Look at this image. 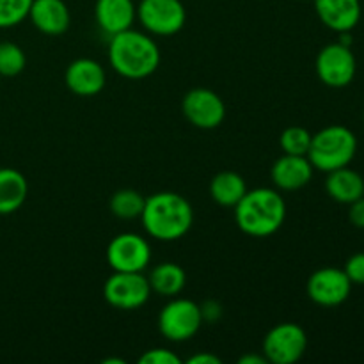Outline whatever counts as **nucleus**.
<instances>
[{"mask_svg":"<svg viewBox=\"0 0 364 364\" xmlns=\"http://www.w3.org/2000/svg\"><path fill=\"white\" fill-rule=\"evenodd\" d=\"M141 219L149 237L160 242H174L191 231L194 210L191 203L176 192H156L146 198Z\"/></svg>","mask_w":364,"mask_h":364,"instance_id":"f257e3e1","label":"nucleus"},{"mask_svg":"<svg viewBox=\"0 0 364 364\" xmlns=\"http://www.w3.org/2000/svg\"><path fill=\"white\" fill-rule=\"evenodd\" d=\"M109 60L117 75L128 80H142L160 66L159 45L144 32L128 31L110 36Z\"/></svg>","mask_w":364,"mask_h":364,"instance_id":"f03ea898","label":"nucleus"},{"mask_svg":"<svg viewBox=\"0 0 364 364\" xmlns=\"http://www.w3.org/2000/svg\"><path fill=\"white\" fill-rule=\"evenodd\" d=\"M287 219V203L274 188L259 187L245 192L235 206V220L242 233L265 238L276 233Z\"/></svg>","mask_w":364,"mask_h":364,"instance_id":"7ed1b4c3","label":"nucleus"},{"mask_svg":"<svg viewBox=\"0 0 364 364\" xmlns=\"http://www.w3.org/2000/svg\"><path fill=\"white\" fill-rule=\"evenodd\" d=\"M358 137L343 124H331L316 132L311 139L308 159L316 171L331 173L340 167L350 166L358 153Z\"/></svg>","mask_w":364,"mask_h":364,"instance_id":"20e7f679","label":"nucleus"},{"mask_svg":"<svg viewBox=\"0 0 364 364\" xmlns=\"http://www.w3.org/2000/svg\"><path fill=\"white\" fill-rule=\"evenodd\" d=\"M201 326V308L191 299H173L164 306L159 315L160 334L174 343L194 338Z\"/></svg>","mask_w":364,"mask_h":364,"instance_id":"39448f33","label":"nucleus"},{"mask_svg":"<svg viewBox=\"0 0 364 364\" xmlns=\"http://www.w3.org/2000/svg\"><path fill=\"white\" fill-rule=\"evenodd\" d=\"M316 77L327 87L341 89L352 84L358 73V60L350 46L343 43H331L323 46L315 60Z\"/></svg>","mask_w":364,"mask_h":364,"instance_id":"423d86ee","label":"nucleus"},{"mask_svg":"<svg viewBox=\"0 0 364 364\" xmlns=\"http://www.w3.org/2000/svg\"><path fill=\"white\" fill-rule=\"evenodd\" d=\"M308 350V334L294 322L272 327L263 340V355L272 364H295Z\"/></svg>","mask_w":364,"mask_h":364,"instance_id":"0eeeda50","label":"nucleus"},{"mask_svg":"<svg viewBox=\"0 0 364 364\" xmlns=\"http://www.w3.org/2000/svg\"><path fill=\"white\" fill-rule=\"evenodd\" d=\"M151 295L148 277L142 272H114L103 284V297L112 308L134 311L142 308Z\"/></svg>","mask_w":364,"mask_h":364,"instance_id":"6e6552de","label":"nucleus"},{"mask_svg":"<svg viewBox=\"0 0 364 364\" xmlns=\"http://www.w3.org/2000/svg\"><path fill=\"white\" fill-rule=\"evenodd\" d=\"M137 18L155 36H173L183 28L187 11L181 0H141Z\"/></svg>","mask_w":364,"mask_h":364,"instance_id":"1a4fd4ad","label":"nucleus"},{"mask_svg":"<svg viewBox=\"0 0 364 364\" xmlns=\"http://www.w3.org/2000/svg\"><path fill=\"white\" fill-rule=\"evenodd\" d=\"M107 262L114 272H142L151 262V247L141 235L121 233L110 240Z\"/></svg>","mask_w":364,"mask_h":364,"instance_id":"9d476101","label":"nucleus"},{"mask_svg":"<svg viewBox=\"0 0 364 364\" xmlns=\"http://www.w3.org/2000/svg\"><path fill=\"white\" fill-rule=\"evenodd\" d=\"M181 110L191 124L201 130L220 127L226 117V105L215 91L206 87L191 89L181 100Z\"/></svg>","mask_w":364,"mask_h":364,"instance_id":"9b49d317","label":"nucleus"},{"mask_svg":"<svg viewBox=\"0 0 364 364\" xmlns=\"http://www.w3.org/2000/svg\"><path fill=\"white\" fill-rule=\"evenodd\" d=\"M354 284L347 277L343 269L336 267H323L313 272L308 279V297L322 308H336L343 304Z\"/></svg>","mask_w":364,"mask_h":364,"instance_id":"f8f14e48","label":"nucleus"},{"mask_svg":"<svg viewBox=\"0 0 364 364\" xmlns=\"http://www.w3.org/2000/svg\"><path fill=\"white\" fill-rule=\"evenodd\" d=\"M64 82L73 95L91 98L103 91L107 75L102 64L96 63L95 59L82 57L68 66L66 73H64Z\"/></svg>","mask_w":364,"mask_h":364,"instance_id":"ddd939ff","label":"nucleus"},{"mask_svg":"<svg viewBox=\"0 0 364 364\" xmlns=\"http://www.w3.org/2000/svg\"><path fill=\"white\" fill-rule=\"evenodd\" d=\"M316 16L331 31L350 32L361 20V0H313Z\"/></svg>","mask_w":364,"mask_h":364,"instance_id":"4468645a","label":"nucleus"},{"mask_svg":"<svg viewBox=\"0 0 364 364\" xmlns=\"http://www.w3.org/2000/svg\"><path fill=\"white\" fill-rule=\"evenodd\" d=\"M313 171H315V167L311 166L308 156L287 155L284 153L281 159L274 162L270 176H272L274 185L279 191L294 192L301 191L302 187H306L311 181Z\"/></svg>","mask_w":364,"mask_h":364,"instance_id":"2eb2a0df","label":"nucleus"},{"mask_svg":"<svg viewBox=\"0 0 364 364\" xmlns=\"http://www.w3.org/2000/svg\"><path fill=\"white\" fill-rule=\"evenodd\" d=\"M32 25L46 36H60L70 28L71 14L64 0H32L28 11Z\"/></svg>","mask_w":364,"mask_h":364,"instance_id":"dca6fc26","label":"nucleus"},{"mask_svg":"<svg viewBox=\"0 0 364 364\" xmlns=\"http://www.w3.org/2000/svg\"><path fill=\"white\" fill-rule=\"evenodd\" d=\"M95 18L98 27L110 38L132 28L137 18V7L134 0H96Z\"/></svg>","mask_w":364,"mask_h":364,"instance_id":"f3484780","label":"nucleus"},{"mask_svg":"<svg viewBox=\"0 0 364 364\" xmlns=\"http://www.w3.org/2000/svg\"><path fill=\"white\" fill-rule=\"evenodd\" d=\"M326 192L341 205H350L364 196V178L348 166L327 173Z\"/></svg>","mask_w":364,"mask_h":364,"instance_id":"a211bd4d","label":"nucleus"},{"mask_svg":"<svg viewBox=\"0 0 364 364\" xmlns=\"http://www.w3.org/2000/svg\"><path fill=\"white\" fill-rule=\"evenodd\" d=\"M27 194V178L13 167H0V215L18 212L23 206Z\"/></svg>","mask_w":364,"mask_h":364,"instance_id":"6ab92c4d","label":"nucleus"},{"mask_svg":"<svg viewBox=\"0 0 364 364\" xmlns=\"http://www.w3.org/2000/svg\"><path fill=\"white\" fill-rule=\"evenodd\" d=\"M151 291L160 297H176L187 284V274L178 263L166 262L156 265L148 276Z\"/></svg>","mask_w":364,"mask_h":364,"instance_id":"aec40b11","label":"nucleus"},{"mask_svg":"<svg viewBox=\"0 0 364 364\" xmlns=\"http://www.w3.org/2000/svg\"><path fill=\"white\" fill-rule=\"evenodd\" d=\"M245 192H247L245 180L233 171H223L210 181V196L217 205L224 206V208H235L237 203L245 196Z\"/></svg>","mask_w":364,"mask_h":364,"instance_id":"412c9836","label":"nucleus"},{"mask_svg":"<svg viewBox=\"0 0 364 364\" xmlns=\"http://www.w3.org/2000/svg\"><path fill=\"white\" fill-rule=\"evenodd\" d=\"M144 203L146 198L141 192L134 191V188H121V191L112 194L109 201V208L117 219L132 220L141 217L142 210H144Z\"/></svg>","mask_w":364,"mask_h":364,"instance_id":"4be33fe9","label":"nucleus"},{"mask_svg":"<svg viewBox=\"0 0 364 364\" xmlns=\"http://www.w3.org/2000/svg\"><path fill=\"white\" fill-rule=\"evenodd\" d=\"M313 134L306 130L304 127H288L281 134L279 144L287 155H301L308 156L309 146H311Z\"/></svg>","mask_w":364,"mask_h":364,"instance_id":"5701e85b","label":"nucleus"},{"mask_svg":"<svg viewBox=\"0 0 364 364\" xmlns=\"http://www.w3.org/2000/svg\"><path fill=\"white\" fill-rule=\"evenodd\" d=\"M27 57L16 43H0V77H16L25 70Z\"/></svg>","mask_w":364,"mask_h":364,"instance_id":"b1692460","label":"nucleus"},{"mask_svg":"<svg viewBox=\"0 0 364 364\" xmlns=\"http://www.w3.org/2000/svg\"><path fill=\"white\" fill-rule=\"evenodd\" d=\"M32 0H0V28L16 27L28 18Z\"/></svg>","mask_w":364,"mask_h":364,"instance_id":"393cba45","label":"nucleus"},{"mask_svg":"<svg viewBox=\"0 0 364 364\" xmlns=\"http://www.w3.org/2000/svg\"><path fill=\"white\" fill-rule=\"evenodd\" d=\"M141 364H180L181 359L167 348H151L139 358Z\"/></svg>","mask_w":364,"mask_h":364,"instance_id":"a878e982","label":"nucleus"},{"mask_svg":"<svg viewBox=\"0 0 364 364\" xmlns=\"http://www.w3.org/2000/svg\"><path fill=\"white\" fill-rule=\"evenodd\" d=\"M343 270L352 284H364V252L352 255L345 263Z\"/></svg>","mask_w":364,"mask_h":364,"instance_id":"bb28decb","label":"nucleus"},{"mask_svg":"<svg viewBox=\"0 0 364 364\" xmlns=\"http://www.w3.org/2000/svg\"><path fill=\"white\" fill-rule=\"evenodd\" d=\"M348 220L352 226L364 230V196L348 205Z\"/></svg>","mask_w":364,"mask_h":364,"instance_id":"cd10ccee","label":"nucleus"},{"mask_svg":"<svg viewBox=\"0 0 364 364\" xmlns=\"http://www.w3.org/2000/svg\"><path fill=\"white\" fill-rule=\"evenodd\" d=\"M201 308V316L203 322H217L223 315V306L219 304L217 301H206L205 304L199 306Z\"/></svg>","mask_w":364,"mask_h":364,"instance_id":"c85d7f7f","label":"nucleus"},{"mask_svg":"<svg viewBox=\"0 0 364 364\" xmlns=\"http://www.w3.org/2000/svg\"><path fill=\"white\" fill-rule=\"evenodd\" d=\"M187 364H220V359L217 355L208 354V352H199V354L188 358Z\"/></svg>","mask_w":364,"mask_h":364,"instance_id":"c756f323","label":"nucleus"},{"mask_svg":"<svg viewBox=\"0 0 364 364\" xmlns=\"http://www.w3.org/2000/svg\"><path fill=\"white\" fill-rule=\"evenodd\" d=\"M238 363H240V364H267L269 361H267L265 355L247 354V355H244V358L238 359Z\"/></svg>","mask_w":364,"mask_h":364,"instance_id":"7c9ffc66","label":"nucleus"},{"mask_svg":"<svg viewBox=\"0 0 364 364\" xmlns=\"http://www.w3.org/2000/svg\"><path fill=\"white\" fill-rule=\"evenodd\" d=\"M110 363H117V364H127V361H123V359H114V358H110V359H105V361H103V364H110Z\"/></svg>","mask_w":364,"mask_h":364,"instance_id":"2f4dec72","label":"nucleus"},{"mask_svg":"<svg viewBox=\"0 0 364 364\" xmlns=\"http://www.w3.org/2000/svg\"><path fill=\"white\" fill-rule=\"evenodd\" d=\"M304 2H308V0H304Z\"/></svg>","mask_w":364,"mask_h":364,"instance_id":"473e14b6","label":"nucleus"},{"mask_svg":"<svg viewBox=\"0 0 364 364\" xmlns=\"http://www.w3.org/2000/svg\"><path fill=\"white\" fill-rule=\"evenodd\" d=\"M363 117H364V116H363Z\"/></svg>","mask_w":364,"mask_h":364,"instance_id":"72a5a7b5","label":"nucleus"}]
</instances>
